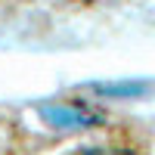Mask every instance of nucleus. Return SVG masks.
I'll return each instance as SVG.
<instances>
[{
    "instance_id": "1",
    "label": "nucleus",
    "mask_w": 155,
    "mask_h": 155,
    "mask_svg": "<svg viewBox=\"0 0 155 155\" xmlns=\"http://www.w3.org/2000/svg\"><path fill=\"white\" fill-rule=\"evenodd\" d=\"M78 155H130V152L121 149V146H93V149H84Z\"/></svg>"
}]
</instances>
